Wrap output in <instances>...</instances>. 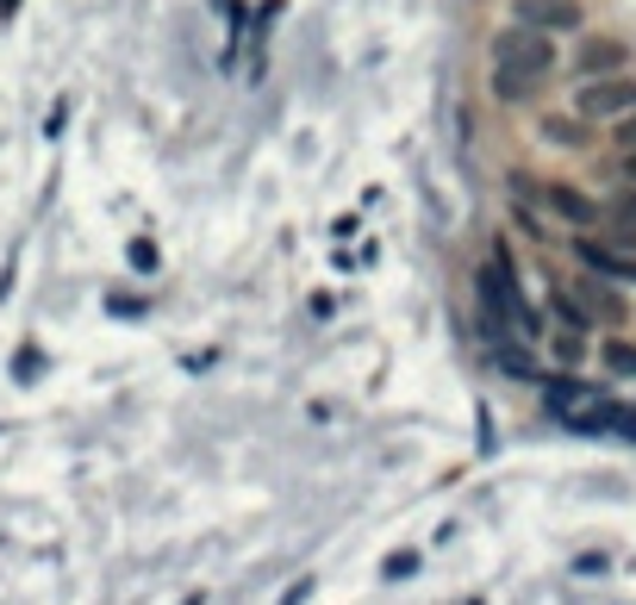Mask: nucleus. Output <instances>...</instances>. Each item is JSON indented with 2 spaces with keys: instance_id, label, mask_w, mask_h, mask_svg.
Listing matches in <instances>:
<instances>
[{
  "instance_id": "0eeeda50",
  "label": "nucleus",
  "mask_w": 636,
  "mask_h": 605,
  "mask_svg": "<svg viewBox=\"0 0 636 605\" xmlns=\"http://www.w3.org/2000/svg\"><path fill=\"white\" fill-rule=\"evenodd\" d=\"M580 313H605V319H618V294H612L599 275H587V281H580Z\"/></svg>"
},
{
  "instance_id": "a211bd4d",
  "label": "nucleus",
  "mask_w": 636,
  "mask_h": 605,
  "mask_svg": "<svg viewBox=\"0 0 636 605\" xmlns=\"http://www.w3.org/2000/svg\"><path fill=\"white\" fill-rule=\"evenodd\" d=\"M624 176H630V181H636V150H630V157H624Z\"/></svg>"
},
{
  "instance_id": "7ed1b4c3",
  "label": "nucleus",
  "mask_w": 636,
  "mask_h": 605,
  "mask_svg": "<svg viewBox=\"0 0 636 605\" xmlns=\"http://www.w3.org/2000/svg\"><path fill=\"white\" fill-rule=\"evenodd\" d=\"M511 19H518L525 32L549 38V32H574V26H580V7H574V0H518Z\"/></svg>"
},
{
  "instance_id": "4468645a",
  "label": "nucleus",
  "mask_w": 636,
  "mask_h": 605,
  "mask_svg": "<svg viewBox=\"0 0 636 605\" xmlns=\"http://www.w3.org/2000/svg\"><path fill=\"white\" fill-rule=\"evenodd\" d=\"M543 131H549L556 143H580V138H587V131H580V126H568V119H549Z\"/></svg>"
},
{
  "instance_id": "6e6552de",
  "label": "nucleus",
  "mask_w": 636,
  "mask_h": 605,
  "mask_svg": "<svg viewBox=\"0 0 636 605\" xmlns=\"http://www.w3.org/2000/svg\"><path fill=\"white\" fill-rule=\"evenodd\" d=\"M494 363L506 368L511 381H537V363H530V356L518 350V344H494Z\"/></svg>"
},
{
  "instance_id": "9d476101",
  "label": "nucleus",
  "mask_w": 636,
  "mask_h": 605,
  "mask_svg": "<svg viewBox=\"0 0 636 605\" xmlns=\"http://www.w3.org/2000/svg\"><path fill=\"white\" fill-rule=\"evenodd\" d=\"M549 306H556V319L562 325H574V337H580V331H587V313H580V300H574V294H562V287H556V294H549Z\"/></svg>"
},
{
  "instance_id": "f3484780",
  "label": "nucleus",
  "mask_w": 636,
  "mask_h": 605,
  "mask_svg": "<svg viewBox=\"0 0 636 605\" xmlns=\"http://www.w3.org/2000/svg\"><path fill=\"white\" fill-rule=\"evenodd\" d=\"M19 13V0H0V19H13Z\"/></svg>"
},
{
  "instance_id": "f257e3e1",
  "label": "nucleus",
  "mask_w": 636,
  "mask_h": 605,
  "mask_svg": "<svg viewBox=\"0 0 636 605\" xmlns=\"http://www.w3.org/2000/svg\"><path fill=\"white\" fill-rule=\"evenodd\" d=\"M494 69H506V76H525V81H543L549 69H556V44H549L543 32L506 26V32L494 38Z\"/></svg>"
},
{
  "instance_id": "9b49d317",
  "label": "nucleus",
  "mask_w": 636,
  "mask_h": 605,
  "mask_svg": "<svg viewBox=\"0 0 636 605\" xmlns=\"http://www.w3.org/2000/svg\"><path fill=\"white\" fill-rule=\"evenodd\" d=\"M126 262H131L138 275H150V269H157V244H150V238H131V244H126Z\"/></svg>"
},
{
  "instance_id": "1a4fd4ad",
  "label": "nucleus",
  "mask_w": 636,
  "mask_h": 605,
  "mask_svg": "<svg viewBox=\"0 0 636 605\" xmlns=\"http://www.w3.org/2000/svg\"><path fill=\"white\" fill-rule=\"evenodd\" d=\"M599 363L612 368V375H636V344H624V337H605V344H599Z\"/></svg>"
},
{
  "instance_id": "2eb2a0df",
  "label": "nucleus",
  "mask_w": 636,
  "mask_h": 605,
  "mask_svg": "<svg viewBox=\"0 0 636 605\" xmlns=\"http://www.w3.org/2000/svg\"><path fill=\"white\" fill-rule=\"evenodd\" d=\"M612 207H618V225H624V219H630V225H636V188H624V194H618V200H612Z\"/></svg>"
},
{
  "instance_id": "20e7f679",
  "label": "nucleus",
  "mask_w": 636,
  "mask_h": 605,
  "mask_svg": "<svg viewBox=\"0 0 636 605\" xmlns=\"http://www.w3.org/2000/svg\"><path fill=\"white\" fill-rule=\"evenodd\" d=\"M543 399H549V413H556V418H568V425H574L580 413H593V406H599V394H593L587 381H568V375H556Z\"/></svg>"
},
{
  "instance_id": "f03ea898",
  "label": "nucleus",
  "mask_w": 636,
  "mask_h": 605,
  "mask_svg": "<svg viewBox=\"0 0 636 605\" xmlns=\"http://www.w3.org/2000/svg\"><path fill=\"white\" fill-rule=\"evenodd\" d=\"M574 107H580V119H630V112H636V81H624V76L587 81Z\"/></svg>"
},
{
  "instance_id": "423d86ee",
  "label": "nucleus",
  "mask_w": 636,
  "mask_h": 605,
  "mask_svg": "<svg viewBox=\"0 0 636 605\" xmlns=\"http://www.w3.org/2000/svg\"><path fill=\"white\" fill-rule=\"evenodd\" d=\"M543 207H549V212H562L568 225H599V207H593L587 194L562 188V181H556V188H543Z\"/></svg>"
},
{
  "instance_id": "f8f14e48",
  "label": "nucleus",
  "mask_w": 636,
  "mask_h": 605,
  "mask_svg": "<svg viewBox=\"0 0 636 605\" xmlns=\"http://www.w3.org/2000/svg\"><path fill=\"white\" fill-rule=\"evenodd\" d=\"M530 88H537V81H525V76H506V69H494V95H499V100H525Z\"/></svg>"
},
{
  "instance_id": "dca6fc26",
  "label": "nucleus",
  "mask_w": 636,
  "mask_h": 605,
  "mask_svg": "<svg viewBox=\"0 0 636 605\" xmlns=\"http://www.w3.org/2000/svg\"><path fill=\"white\" fill-rule=\"evenodd\" d=\"M618 143H624V150H636V112H630V119L618 126Z\"/></svg>"
},
{
  "instance_id": "39448f33",
  "label": "nucleus",
  "mask_w": 636,
  "mask_h": 605,
  "mask_svg": "<svg viewBox=\"0 0 636 605\" xmlns=\"http://www.w3.org/2000/svg\"><path fill=\"white\" fill-rule=\"evenodd\" d=\"M624 57H630V50H624L618 38H587L580 57H574V69H580V76H605V81H612V69H624Z\"/></svg>"
},
{
  "instance_id": "ddd939ff",
  "label": "nucleus",
  "mask_w": 636,
  "mask_h": 605,
  "mask_svg": "<svg viewBox=\"0 0 636 605\" xmlns=\"http://www.w3.org/2000/svg\"><path fill=\"white\" fill-rule=\"evenodd\" d=\"M605 430H624V437L636 444V413L630 406H605Z\"/></svg>"
}]
</instances>
